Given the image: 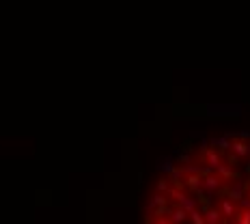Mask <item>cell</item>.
Instances as JSON below:
<instances>
[{"label": "cell", "instance_id": "277c9868", "mask_svg": "<svg viewBox=\"0 0 250 224\" xmlns=\"http://www.w3.org/2000/svg\"><path fill=\"white\" fill-rule=\"evenodd\" d=\"M244 192H246V190H244V185L237 181V183L229 190V201H242L244 199Z\"/></svg>", "mask_w": 250, "mask_h": 224}, {"label": "cell", "instance_id": "7a4b0ae2", "mask_svg": "<svg viewBox=\"0 0 250 224\" xmlns=\"http://www.w3.org/2000/svg\"><path fill=\"white\" fill-rule=\"evenodd\" d=\"M220 181H222V179H220L218 175H216V177H213V175H207L205 179L201 181V187H205V190L211 194V192H216L218 187H220Z\"/></svg>", "mask_w": 250, "mask_h": 224}, {"label": "cell", "instance_id": "6da1fadb", "mask_svg": "<svg viewBox=\"0 0 250 224\" xmlns=\"http://www.w3.org/2000/svg\"><path fill=\"white\" fill-rule=\"evenodd\" d=\"M168 216H170V224H184L188 220V211L186 209H181L179 205L173 207V209H168Z\"/></svg>", "mask_w": 250, "mask_h": 224}, {"label": "cell", "instance_id": "5b68a950", "mask_svg": "<svg viewBox=\"0 0 250 224\" xmlns=\"http://www.w3.org/2000/svg\"><path fill=\"white\" fill-rule=\"evenodd\" d=\"M205 224H222V213L218 209H209L205 213Z\"/></svg>", "mask_w": 250, "mask_h": 224}, {"label": "cell", "instance_id": "52a82bcc", "mask_svg": "<svg viewBox=\"0 0 250 224\" xmlns=\"http://www.w3.org/2000/svg\"><path fill=\"white\" fill-rule=\"evenodd\" d=\"M233 149H235L237 155H244V153H246V144H242V143H235V144H233Z\"/></svg>", "mask_w": 250, "mask_h": 224}, {"label": "cell", "instance_id": "3957f363", "mask_svg": "<svg viewBox=\"0 0 250 224\" xmlns=\"http://www.w3.org/2000/svg\"><path fill=\"white\" fill-rule=\"evenodd\" d=\"M220 213H222V218H233V213H235V205H233V201L222 199V203H220Z\"/></svg>", "mask_w": 250, "mask_h": 224}, {"label": "cell", "instance_id": "8992f818", "mask_svg": "<svg viewBox=\"0 0 250 224\" xmlns=\"http://www.w3.org/2000/svg\"><path fill=\"white\" fill-rule=\"evenodd\" d=\"M190 220L192 222H194V224H205V216H203V213L201 211H190Z\"/></svg>", "mask_w": 250, "mask_h": 224}]
</instances>
